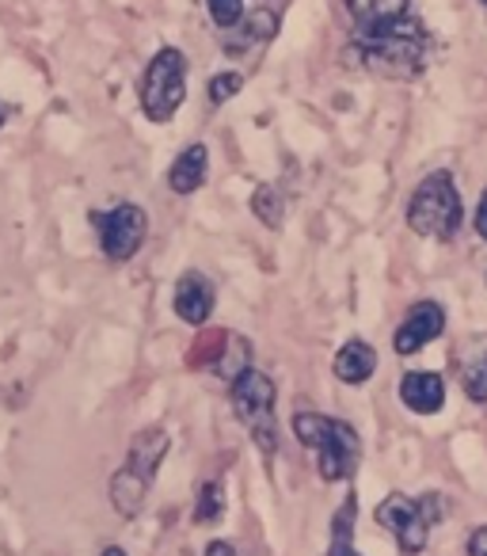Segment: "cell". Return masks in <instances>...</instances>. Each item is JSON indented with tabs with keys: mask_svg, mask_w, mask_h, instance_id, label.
<instances>
[{
	"mask_svg": "<svg viewBox=\"0 0 487 556\" xmlns=\"http://www.w3.org/2000/svg\"><path fill=\"white\" fill-rule=\"evenodd\" d=\"M350 54L366 70L385 73V77H419L426 70V58H431V35L415 16H403L396 24L355 31Z\"/></svg>",
	"mask_w": 487,
	"mask_h": 556,
	"instance_id": "1",
	"label": "cell"
},
{
	"mask_svg": "<svg viewBox=\"0 0 487 556\" xmlns=\"http://www.w3.org/2000/svg\"><path fill=\"white\" fill-rule=\"evenodd\" d=\"M290 427H294L297 442L317 454L320 477L324 480L355 477L358 462H362V439H358V431L347 419H332V416H320V412L297 408Z\"/></svg>",
	"mask_w": 487,
	"mask_h": 556,
	"instance_id": "2",
	"label": "cell"
},
{
	"mask_svg": "<svg viewBox=\"0 0 487 556\" xmlns=\"http://www.w3.org/2000/svg\"><path fill=\"white\" fill-rule=\"evenodd\" d=\"M461 225H464V202L453 176L449 172H431V176L419 179V187L408 199V229L415 237L449 244V240H457Z\"/></svg>",
	"mask_w": 487,
	"mask_h": 556,
	"instance_id": "3",
	"label": "cell"
},
{
	"mask_svg": "<svg viewBox=\"0 0 487 556\" xmlns=\"http://www.w3.org/2000/svg\"><path fill=\"white\" fill-rule=\"evenodd\" d=\"M164 454H168V431L164 427H149V431L133 434L123 469L111 477V507L123 518L141 515V507L149 500V488H153L156 472L164 465Z\"/></svg>",
	"mask_w": 487,
	"mask_h": 556,
	"instance_id": "4",
	"label": "cell"
},
{
	"mask_svg": "<svg viewBox=\"0 0 487 556\" xmlns=\"http://www.w3.org/2000/svg\"><path fill=\"white\" fill-rule=\"evenodd\" d=\"M229 404H232V416L248 427L252 442H256L267 457L279 454V416H274L279 389H274L271 374L248 366L240 378L229 381Z\"/></svg>",
	"mask_w": 487,
	"mask_h": 556,
	"instance_id": "5",
	"label": "cell"
},
{
	"mask_svg": "<svg viewBox=\"0 0 487 556\" xmlns=\"http://www.w3.org/2000/svg\"><path fill=\"white\" fill-rule=\"evenodd\" d=\"M187 73H191V65H187V54L179 47H161L149 58L138 88L141 111H145L149 123L168 126L176 118V111L187 100Z\"/></svg>",
	"mask_w": 487,
	"mask_h": 556,
	"instance_id": "6",
	"label": "cell"
},
{
	"mask_svg": "<svg viewBox=\"0 0 487 556\" xmlns=\"http://www.w3.org/2000/svg\"><path fill=\"white\" fill-rule=\"evenodd\" d=\"M373 518H377L385 530L396 533V545H400L403 553L415 556V553H423V548H426L434 526L446 518V495L431 492V495H419V500H411V495H403V492H393V495H385V500L377 503Z\"/></svg>",
	"mask_w": 487,
	"mask_h": 556,
	"instance_id": "7",
	"label": "cell"
},
{
	"mask_svg": "<svg viewBox=\"0 0 487 556\" xmlns=\"http://www.w3.org/2000/svg\"><path fill=\"white\" fill-rule=\"evenodd\" d=\"M88 225L100 232V252L107 263H130L145 248L149 214L138 202H118L111 210H88Z\"/></svg>",
	"mask_w": 487,
	"mask_h": 556,
	"instance_id": "8",
	"label": "cell"
},
{
	"mask_svg": "<svg viewBox=\"0 0 487 556\" xmlns=\"http://www.w3.org/2000/svg\"><path fill=\"white\" fill-rule=\"evenodd\" d=\"M446 332V309H441L438 302H431V298H423V302H415L408 313H403V320L396 325L393 332V351L396 355H419V351L426 348V343H434L438 336Z\"/></svg>",
	"mask_w": 487,
	"mask_h": 556,
	"instance_id": "9",
	"label": "cell"
},
{
	"mask_svg": "<svg viewBox=\"0 0 487 556\" xmlns=\"http://www.w3.org/2000/svg\"><path fill=\"white\" fill-rule=\"evenodd\" d=\"M214 305H217V290L202 270H183V275L176 278L171 309H176V317L183 320V325L202 328L209 320V313H214Z\"/></svg>",
	"mask_w": 487,
	"mask_h": 556,
	"instance_id": "10",
	"label": "cell"
},
{
	"mask_svg": "<svg viewBox=\"0 0 487 556\" xmlns=\"http://www.w3.org/2000/svg\"><path fill=\"white\" fill-rule=\"evenodd\" d=\"M279 12L271 9H252L244 12V20H240L236 27H229V31H221V47L225 54H248L252 47H264V42H271L274 35H279Z\"/></svg>",
	"mask_w": 487,
	"mask_h": 556,
	"instance_id": "11",
	"label": "cell"
},
{
	"mask_svg": "<svg viewBox=\"0 0 487 556\" xmlns=\"http://www.w3.org/2000/svg\"><path fill=\"white\" fill-rule=\"evenodd\" d=\"M400 401L415 416H434L446 404V381L434 370H408L400 378Z\"/></svg>",
	"mask_w": 487,
	"mask_h": 556,
	"instance_id": "12",
	"label": "cell"
},
{
	"mask_svg": "<svg viewBox=\"0 0 487 556\" xmlns=\"http://www.w3.org/2000/svg\"><path fill=\"white\" fill-rule=\"evenodd\" d=\"M206 176H209V149H206V141H191V146H187L183 153L171 161L168 191L171 194H194V191H202Z\"/></svg>",
	"mask_w": 487,
	"mask_h": 556,
	"instance_id": "13",
	"label": "cell"
},
{
	"mask_svg": "<svg viewBox=\"0 0 487 556\" xmlns=\"http://www.w3.org/2000/svg\"><path fill=\"white\" fill-rule=\"evenodd\" d=\"M335 378L343 381V386H366V381L377 374V348L366 340H347L339 351H335V363H332Z\"/></svg>",
	"mask_w": 487,
	"mask_h": 556,
	"instance_id": "14",
	"label": "cell"
},
{
	"mask_svg": "<svg viewBox=\"0 0 487 556\" xmlns=\"http://www.w3.org/2000/svg\"><path fill=\"white\" fill-rule=\"evenodd\" d=\"M343 4H347L350 20H355V31L411 16V0H343Z\"/></svg>",
	"mask_w": 487,
	"mask_h": 556,
	"instance_id": "15",
	"label": "cell"
},
{
	"mask_svg": "<svg viewBox=\"0 0 487 556\" xmlns=\"http://www.w3.org/2000/svg\"><path fill=\"white\" fill-rule=\"evenodd\" d=\"M355 518H358V500L350 492L332 518V548H328V556H362L355 548Z\"/></svg>",
	"mask_w": 487,
	"mask_h": 556,
	"instance_id": "16",
	"label": "cell"
},
{
	"mask_svg": "<svg viewBox=\"0 0 487 556\" xmlns=\"http://www.w3.org/2000/svg\"><path fill=\"white\" fill-rule=\"evenodd\" d=\"M252 214H256L259 225H267V229H282V225H286V194L274 184H259L256 191H252Z\"/></svg>",
	"mask_w": 487,
	"mask_h": 556,
	"instance_id": "17",
	"label": "cell"
},
{
	"mask_svg": "<svg viewBox=\"0 0 487 556\" xmlns=\"http://www.w3.org/2000/svg\"><path fill=\"white\" fill-rule=\"evenodd\" d=\"M461 386H464V393H469V401L487 404V355L469 358V363L461 366Z\"/></svg>",
	"mask_w": 487,
	"mask_h": 556,
	"instance_id": "18",
	"label": "cell"
},
{
	"mask_svg": "<svg viewBox=\"0 0 487 556\" xmlns=\"http://www.w3.org/2000/svg\"><path fill=\"white\" fill-rule=\"evenodd\" d=\"M225 510V488L221 480H206L198 492V507H194V522H217Z\"/></svg>",
	"mask_w": 487,
	"mask_h": 556,
	"instance_id": "19",
	"label": "cell"
},
{
	"mask_svg": "<svg viewBox=\"0 0 487 556\" xmlns=\"http://www.w3.org/2000/svg\"><path fill=\"white\" fill-rule=\"evenodd\" d=\"M240 88H244V73H236V70L214 73V77H209V85H206V100L214 103V108H221V103H229Z\"/></svg>",
	"mask_w": 487,
	"mask_h": 556,
	"instance_id": "20",
	"label": "cell"
},
{
	"mask_svg": "<svg viewBox=\"0 0 487 556\" xmlns=\"http://www.w3.org/2000/svg\"><path fill=\"white\" fill-rule=\"evenodd\" d=\"M206 12L217 31H229L244 20V0H206Z\"/></svg>",
	"mask_w": 487,
	"mask_h": 556,
	"instance_id": "21",
	"label": "cell"
},
{
	"mask_svg": "<svg viewBox=\"0 0 487 556\" xmlns=\"http://www.w3.org/2000/svg\"><path fill=\"white\" fill-rule=\"evenodd\" d=\"M472 229H476L479 240H487V191L479 194V202H476V217H472Z\"/></svg>",
	"mask_w": 487,
	"mask_h": 556,
	"instance_id": "22",
	"label": "cell"
},
{
	"mask_svg": "<svg viewBox=\"0 0 487 556\" xmlns=\"http://www.w3.org/2000/svg\"><path fill=\"white\" fill-rule=\"evenodd\" d=\"M469 556H487V526H476L469 533Z\"/></svg>",
	"mask_w": 487,
	"mask_h": 556,
	"instance_id": "23",
	"label": "cell"
},
{
	"mask_svg": "<svg viewBox=\"0 0 487 556\" xmlns=\"http://www.w3.org/2000/svg\"><path fill=\"white\" fill-rule=\"evenodd\" d=\"M103 556H126V553L118 545H107V548H103Z\"/></svg>",
	"mask_w": 487,
	"mask_h": 556,
	"instance_id": "24",
	"label": "cell"
},
{
	"mask_svg": "<svg viewBox=\"0 0 487 556\" xmlns=\"http://www.w3.org/2000/svg\"><path fill=\"white\" fill-rule=\"evenodd\" d=\"M4 123H9V111L0 108V130H4Z\"/></svg>",
	"mask_w": 487,
	"mask_h": 556,
	"instance_id": "25",
	"label": "cell"
},
{
	"mask_svg": "<svg viewBox=\"0 0 487 556\" xmlns=\"http://www.w3.org/2000/svg\"><path fill=\"white\" fill-rule=\"evenodd\" d=\"M479 4H484V9H487V0H479Z\"/></svg>",
	"mask_w": 487,
	"mask_h": 556,
	"instance_id": "26",
	"label": "cell"
}]
</instances>
